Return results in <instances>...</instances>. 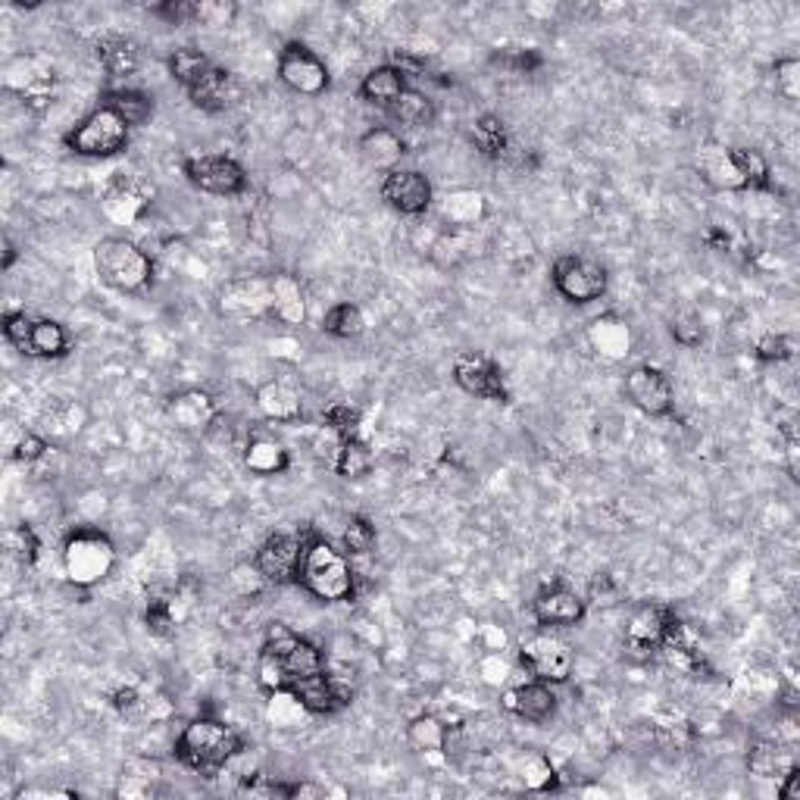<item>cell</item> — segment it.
<instances>
[{
  "mask_svg": "<svg viewBox=\"0 0 800 800\" xmlns=\"http://www.w3.org/2000/svg\"><path fill=\"white\" fill-rule=\"evenodd\" d=\"M266 716L275 728H300L307 723V706L294 698L292 691H273L270 694V706H266Z\"/></svg>",
  "mask_w": 800,
  "mask_h": 800,
  "instance_id": "obj_44",
  "label": "cell"
},
{
  "mask_svg": "<svg viewBox=\"0 0 800 800\" xmlns=\"http://www.w3.org/2000/svg\"><path fill=\"white\" fill-rule=\"evenodd\" d=\"M113 706L119 710V716H125L129 723H147V720H154V701L138 684L117 688L113 691Z\"/></svg>",
  "mask_w": 800,
  "mask_h": 800,
  "instance_id": "obj_46",
  "label": "cell"
},
{
  "mask_svg": "<svg viewBox=\"0 0 800 800\" xmlns=\"http://www.w3.org/2000/svg\"><path fill=\"white\" fill-rule=\"evenodd\" d=\"M625 397L632 401V407H638L647 416H669L672 413V382L664 370L657 366H635L625 375Z\"/></svg>",
  "mask_w": 800,
  "mask_h": 800,
  "instance_id": "obj_16",
  "label": "cell"
},
{
  "mask_svg": "<svg viewBox=\"0 0 800 800\" xmlns=\"http://www.w3.org/2000/svg\"><path fill=\"white\" fill-rule=\"evenodd\" d=\"M316 601L322 604H344L357 594V572L351 567V557L335 547L322 535H307L304 545V563H300V579Z\"/></svg>",
  "mask_w": 800,
  "mask_h": 800,
  "instance_id": "obj_2",
  "label": "cell"
},
{
  "mask_svg": "<svg viewBox=\"0 0 800 800\" xmlns=\"http://www.w3.org/2000/svg\"><path fill=\"white\" fill-rule=\"evenodd\" d=\"M375 541H379V531L366 516L348 519V526H344V554L348 557H366V554H372Z\"/></svg>",
  "mask_w": 800,
  "mask_h": 800,
  "instance_id": "obj_47",
  "label": "cell"
},
{
  "mask_svg": "<svg viewBox=\"0 0 800 800\" xmlns=\"http://www.w3.org/2000/svg\"><path fill=\"white\" fill-rule=\"evenodd\" d=\"M129 138H132V125L119 117L117 110H110L107 103H100L63 141L78 156L110 160V156L122 154L129 147Z\"/></svg>",
  "mask_w": 800,
  "mask_h": 800,
  "instance_id": "obj_5",
  "label": "cell"
},
{
  "mask_svg": "<svg viewBox=\"0 0 800 800\" xmlns=\"http://www.w3.org/2000/svg\"><path fill=\"white\" fill-rule=\"evenodd\" d=\"M47 450H51V445H47L41 435H35V431H22L20 441H17V448L10 450V457H13V460H20V463H39Z\"/></svg>",
  "mask_w": 800,
  "mask_h": 800,
  "instance_id": "obj_57",
  "label": "cell"
},
{
  "mask_svg": "<svg viewBox=\"0 0 800 800\" xmlns=\"http://www.w3.org/2000/svg\"><path fill=\"white\" fill-rule=\"evenodd\" d=\"M672 623H676V613L666 610V606L660 604L638 606V610L632 613V620H628L625 642H628L632 650H638V654H654V650H660L666 632H669V625Z\"/></svg>",
  "mask_w": 800,
  "mask_h": 800,
  "instance_id": "obj_21",
  "label": "cell"
},
{
  "mask_svg": "<svg viewBox=\"0 0 800 800\" xmlns=\"http://www.w3.org/2000/svg\"><path fill=\"white\" fill-rule=\"evenodd\" d=\"M95 54H98L100 66L107 69L110 78H129L135 76L138 66H141V51L132 39H122V35H103L95 44Z\"/></svg>",
  "mask_w": 800,
  "mask_h": 800,
  "instance_id": "obj_28",
  "label": "cell"
},
{
  "mask_svg": "<svg viewBox=\"0 0 800 800\" xmlns=\"http://www.w3.org/2000/svg\"><path fill=\"white\" fill-rule=\"evenodd\" d=\"M260 657H270V660L278 666V672H282V679H285V691H288L294 682L310 679L316 672L329 669V666H326V650H322V647L313 645L310 638L297 635V632L285 628L282 623H273L270 635H266V642H263Z\"/></svg>",
  "mask_w": 800,
  "mask_h": 800,
  "instance_id": "obj_6",
  "label": "cell"
},
{
  "mask_svg": "<svg viewBox=\"0 0 800 800\" xmlns=\"http://www.w3.org/2000/svg\"><path fill=\"white\" fill-rule=\"evenodd\" d=\"M182 169H185V178H188L195 188L207 191V195L234 197L248 188V173H244V166H241L238 160H232V156L222 154L188 156V160L182 163Z\"/></svg>",
  "mask_w": 800,
  "mask_h": 800,
  "instance_id": "obj_10",
  "label": "cell"
},
{
  "mask_svg": "<svg viewBox=\"0 0 800 800\" xmlns=\"http://www.w3.org/2000/svg\"><path fill=\"white\" fill-rule=\"evenodd\" d=\"M117 567V547L95 526L76 528L63 545V572L78 588L103 582Z\"/></svg>",
  "mask_w": 800,
  "mask_h": 800,
  "instance_id": "obj_4",
  "label": "cell"
},
{
  "mask_svg": "<svg viewBox=\"0 0 800 800\" xmlns=\"http://www.w3.org/2000/svg\"><path fill=\"white\" fill-rule=\"evenodd\" d=\"M779 798L781 800H798L800 798V769H798V766H791V769H788V772L781 776Z\"/></svg>",
  "mask_w": 800,
  "mask_h": 800,
  "instance_id": "obj_60",
  "label": "cell"
},
{
  "mask_svg": "<svg viewBox=\"0 0 800 800\" xmlns=\"http://www.w3.org/2000/svg\"><path fill=\"white\" fill-rule=\"evenodd\" d=\"M147 628L154 632V635H160V638H166V635H173L176 632V625H178V610L176 604H173V594L169 598H154L151 604H147Z\"/></svg>",
  "mask_w": 800,
  "mask_h": 800,
  "instance_id": "obj_48",
  "label": "cell"
},
{
  "mask_svg": "<svg viewBox=\"0 0 800 800\" xmlns=\"http://www.w3.org/2000/svg\"><path fill=\"white\" fill-rule=\"evenodd\" d=\"M519 664L531 679L547 684H563L572 676L576 657L569 650L567 642H560L557 635H531L528 642L519 645Z\"/></svg>",
  "mask_w": 800,
  "mask_h": 800,
  "instance_id": "obj_8",
  "label": "cell"
},
{
  "mask_svg": "<svg viewBox=\"0 0 800 800\" xmlns=\"http://www.w3.org/2000/svg\"><path fill=\"white\" fill-rule=\"evenodd\" d=\"M732 160L738 166L744 191H766L772 185V166L769 160L754 147H732Z\"/></svg>",
  "mask_w": 800,
  "mask_h": 800,
  "instance_id": "obj_39",
  "label": "cell"
},
{
  "mask_svg": "<svg viewBox=\"0 0 800 800\" xmlns=\"http://www.w3.org/2000/svg\"><path fill=\"white\" fill-rule=\"evenodd\" d=\"M747 766H750V772L760 776V779H781V776H785L791 766H798V763H794V754H791L788 747H781V744L776 742H760L750 747Z\"/></svg>",
  "mask_w": 800,
  "mask_h": 800,
  "instance_id": "obj_34",
  "label": "cell"
},
{
  "mask_svg": "<svg viewBox=\"0 0 800 800\" xmlns=\"http://www.w3.org/2000/svg\"><path fill=\"white\" fill-rule=\"evenodd\" d=\"M341 445H344V438H341V435H335L332 429H326V426H322V429L316 431V438H313V445H310L313 457H316V460H319L322 467H332L335 469V463H338V453H341Z\"/></svg>",
  "mask_w": 800,
  "mask_h": 800,
  "instance_id": "obj_54",
  "label": "cell"
},
{
  "mask_svg": "<svg viewBox=\"0 0 800 800\" xmlns=\"http://www.w3.org/2000/svg\"><path fill=\"white\" fill-rule=\"evenodd\" d=\"M173 750H176L178 763H185L188 769L213 779L219 769H226L244 750V738L234 732L232 725L216 720V716H197L178 732Z\"/></svg>",
  "mask_w": 800,
  "mask_h": 800,
  "instance_id": "obj_1",
  "label": "cell"
},
{
  "mask_svg": "<svg viewBox=\"0 0 800 800\" xmlns=\"http://www.w3.org/2000/svg\"><path fill=\"white\" fill-rule=\"evenodd\" d=\"M229 579H232V588L241 594V598H256L263 588L270 585V582L263 579V572H260L256 563H238Z\"/></svg>",
  "mask_w": 800,
  "mask_h": 800,
  "instance_id": "obj_52",
  "label": "cell"
},
{
  "mask_svg": "<svg viewBox=\"0 0 800 800\" xmlns=\"http://www.w3.org/2000/svg\"><path fill=\"white\" fill-rule=\"evenodd\" d=\"M3 547H7V554H10L17 563H22V567H35V563H39L41 541L32 526L7 528V531H3Z\"/></svg>",
  "mask_w": 800,
  "mask_h": 800,
  "instance_id": "obj_45",
  "label": "cell"
},
{
  "mask_svg": "<svg viewBox=\"0 0 800 800\" xmlns=\"http://www.w3.org/2000/svg\"><path fill=\"white\" fill-rule=\"evenodd\" d=\"M404 91H407V76L397 66H391V63L375 66L360 81V98L366 100L370 107H382V110H391V103L401 98Z\"/></svg>",
  "mask_w": 800,
  "mask_h": 800,
  "instance_id": "obj_26",
  "label": "cell"
},
{
  "mask_svg": "<svg viewBox=\"0 0 800 800\" xmlns=\"http://www.w3.org/2000/svg\"><path fill=\"white\" fill-rule=\"evenodd\" d=\"M294 698L307 706L310 716H332L338 710H344L353 701V688L341 676H332L329 669L316 672L310 679H300L292 688Z\"/></svg>",
  "mask_w": 800,
  "mask_h": 800,
  "instance_id": "obj_17",
  "label": "cell"
},
{
  "mask_svg": "<svg viewBox=\"0 0 800 800\" xmlns=\"http://www.w3.org/2000/svg\"><path fill=\"white\" fill-rule=\"evenodd\" d=\"M166 410H169V416H173V423H176L178 429L185 431L210 429L216 419H219L216 401L207 394V391L200 388H188L173 394L169 404H166Z\"/></svg>",
  "mask_w": 800,
  "mask_h": 800,
  "instance_id": "obj_23",
  "label": "cell"
},
{
  "mask_svg": "<svg viewBox=\"0 0 800 800\" xmlns=\"http://www.w3.org/2000/svg\"><path fill=\"white\" fill-rule=\"evenodd\" d=\"M154 17H163L166 22L173 25H182V22H197V3H185V0H169V3H156L151 7Z\"/></svg>",
  "mask_w": 800,
  "mask_h": 800,
  "instance_id": "obj_58",
  "label": "cell"
},
{
  "mask_svg": "<svg viewBox=\"0 0 800 800\" xmlns=\"http://www.w3.org/2000/svg\"><path fill=\"white\" fill-rule=\"evenodd\" d=\"M278 78H282L285 88H292L294 95H304V98L326 95L329 81H332L326 63L300 41H292V44L282 47V54H278Z\"/></svg>",
  "mask_w": 800,
  "mask_h": 800,
  "instance_id": "obj_9",
  "label": "cell"
},
{
  "mask_svg": "<svg viewBox=\"0 0 800 800\" xmlns=\"http://www.w3.org/2000/svg\"><path fill=\"white\" fill-rule=\"evenodd\" d=\"M531 616L545 628H569L585 620V601L567 585H545L531 601Z\"/></svg>",
  "mask_w": 800,
  "mask_h": 800,
  "instance_id": "obj_19",
  "label": "cell"
},
{
  "mask_svg": "<svg viewBox=\"0 0 800 800\" xmlns=\"http://www.w3.org/2000/svg\"><path fill=\"white\" fill-rule=\"evenodd\" d=\"M154 185L132 173H117L103 191V213L117 226H135L154 204Z\"/></svg>",
  "mask_w": 800,
  "mask_h": 800,
  "instance_id": "obj_15",
  "label": "cell"
},
{
  "mask_svg": "<svg viewBox=\"0 0 800 800\" xmlns=\"http://www.w3.org/2000/svg\"><path fill=\"white\" fill-rule=\"evenodd\" d=\"M210 69H213V63H210V57L204 51H197V47H178L176 54L169 57V73H173V78H176L185 91H191L195 85H200Z\"/></svg>",
  "mask_w": 800,
  "mask_h": 800,
  "instance_id": "obj_40",
  "label": "cell"
},
{
  "mask_svg": "<svg viewBox=\"0 0 800 800\" xmlns=\"http://www.w3.org/2000/svg\"><path fill=\"white\" fill-rule=\"evenodd\" d=\"M254 404L256 410L263 413L270 423H282V426H292V423H297V419L304 416V401H300V394H297L288 382H282V379L263 382V385L256 388Z\"/></svg>",
  "mask_w": 800,
  "mask_h": 800,
  "instance_id": "obj_24",
  "label": "cell"
},
{
  "mask_svg": "<svg viewBox=\"0 0 800 800\" xmlns=\"http://www.w3.org/2000/svg\"><path fill=\"white\" fill-rule=\"evenodd\" d=\"M360 423H363V416H360V410L351 407V404H335V407H329L326 416H322V426L332 429L335 435H341V438H357Z\"/></svg>",
  "mask_w": 800,
  "mask_h": 800,
  "instance_id": "obj_50",
  "label": "cell"
},
{
  "mask_svg": "<svg viewBox=\"0 0 800 800\" xmlns=\"http://www.w3.org/2000/svg\"><path fill=\"white\" fill-rule=\"evenodd\" d=\"M672 338L682 348H698L703 341V319L698 310H679L672 316Z\"/></svg>",
  "mask_w": 800,
  "mask_h": 800,
  "instance_id": "obj_51",
  "label": "cell"
},
{
  "mask_svg": "<svg viewBox=\"0 0 800 800\" xmlns=\"http://www.w3.org/2000/svg\"><path fill=\"white\" fill-rule=\"evenodd\" d=\"M32 316H25V313H7L3 316V338L17 348V351L25 353L29 348V335H32Z\"/></svg>",
  "mask_w": 800,
  "mask_h": 800,
  "instance_id": "obj_55",
  "label": "cell"
},
{
  "mask_svg": "<svg viewBox=\"0 0 800 800\" xmlns=\"http://www.w3.org/2000/svg\"><path fill=\"white\" fill-rule=\"evenodd\" d=\"M304 545H307V535H294V531L270 535L254 557L263 579L270 585H297L300 563H304Z\"/></svg>",
  "mask_w": 800,
  "mask_h": 800,
  "instance_id": "obj_11",
  "label": "cell"
},
{
  "mask_svg": "<svg viewBox=\"0 0 800 800\" xmlns=\"http://www.w3.org/2000/svg\"><path fill=\"white\" fill-rule=\"evenodd\" d=\"M273 319H278L282 326H304L307 319L304 288L294 275H273Z\"/></svg>",
  "mask_w": 800,
  "mask_h": 800,
  "instance_id": "obj_31",
  "label": "cell"
},
{
  "mask_svg": "<svg viewBox=\"0 0 800 800\" xmlns=\"http://www.w3.org/2000/svg\"><path fill=\"white\" fill-rule=\"evenodd\" d=\"M244 463L254 475H282L292 467V457L273 435H251V441L244 445Z\"/></svg>",
  "mask_w": 800,
  "mask_h": 800,
  "instance_id": "obj_30",
  "label": "cell"
},
{
  "mask_svg": "<svg viewBox=\"0 0 800 800\" xmlns=\"http://www.w3.org/2000/svg\"><path fill=\"white\" fill-rule=\"evenodd\" d=\"M219 313L229 319H266L273 316V278L238 275L219 288Z\"/></svg>",
  "mask_w": 800,
  "mask_h": 800,
  "instance_id": "obj_12",
  "label": "cell"
},
{
  "mask_svg": "<svg viewBox=\"0 0 800 800\" xmlns=\"http://www.w3.org/2000/svg\"><path fill=\"white\" fill-rule=\"evenodd\" d=\"M391 119H397L401 125H410V129H426L435 122L438 117V110H435V100L426 95V91H419V88H410L407 85V91L401 95V98L391 103Z\"/></svg>",
  "mask_w": 800,
  "mask_h": 800,
  "instance_id": "obj_33",
  "label": "cell"
},
{
  "mask_svg": "<svg viewBox=\"0 0 800 800\" xmlns=\"http://www.w3.org/2000/svg\"><path fill=\"white\" fill-rule=\"evenodd\" d=\"M335 472L341 475V479H363V475H370L372 472V450L366 441H360V438H344V445H341V453H338V463H335Z\"/></svg>",
  "mask_w": 800,
  "mask_h": 800,
  "instance_id": "obj_43",
  "label": "cell"
},
{
  "mask_svg": "<svg viewBox=\"0 0 800 800\" xmlns=\"http://www.w3.org/2000/svg\"><path fill=\"white\" fill-rule=\"evenodd\" d=\"M25 353L39 357V360H59V357L69 353V332L59 326L57 319H35Z\"/></svg>",
  "mask_w": 800,
  "mask_h": 800,
  "instance_id": "obj_32",
  "label": "cell"
},
{
  "mask_svg": "<svg viewBox=\"0 0 800 800\" xmlns=\"http://www.w3.org/2000/svg\"><path fill=\"white\" fill-rule=\"evenodd\" d=\"M453 382L467 394H472V397L494 401V404H509L507 379H504L501 366L485 353H460L453 360Z\"/></svg>",
  "mask_w": 800,
  "mask_h": 800,
  "instance_id": "obj_13",
  "label": "cell"
},
{
  "mask_svg": "<svg viewBox=\"0 0 800 800\" xmlns=\"http://www.w3.org/2000/svg\"><path fill=\"white\" fill-rule=\"evenodd\" d=\"M382 197L397 213L423 216L435 200L431 182L419 169H394L382 182Z\"/></svg>",
  "mask_w": 800,
  "mask_h": 800,
  "instance_id": "obj_18",
  "label": "cell"
},
{
  "mask_svg": "<svg viewBox=\"0 0 800 800\" xmlns=\"http://www.w3.org/2000/svg\"><path fill=\"white\" fill-rule=\"evenodd\" d=\"M698 169L701 176L720 188V191H744L742 176H738V166L732 160V147H716V144H706L701 154H698Z\"/></svg>",
  "mask_w": 800,
  "mask_h": 800,
  "instance_id": "obj_29",
  "label": "cell"
},
{
  "mask_svg": "<svg viewBox=\"0 0 800 800\" xmlns=\"http://www.w3.org/2000/svg\"><path fill=\"white\" fill-rule=\"evenodd\" d=\"M95 266H98L100 282L119 294H141L154 285V256L129 238L98 241Z\"/></svg>",
  "mask_w": 800,
  "mask_h": 800,
  "instance_id": "obj_3",
  "label": "cell"
},
{
  "mask_svg": "<svg viewBox=\"0 0 800 800\" xmlns=\"http://www.w3.org/2000/svg\"><path fill=\"white\" fill-rule=\"evenodd\" d=\"M234 17L232 3H197V22L210 25H226Z\"/></svg>",
  "mask_w": 800,
  "mask_h": 800,
  "instance_id": "obj_59",
  "label": "cell"
},
{
  "mask_svg": "<svg viewBox=\"0 0 800 800\" xmlns=\"http://www.w3.org/2000/svg\"><path fill=\"white\" fill-rule=\"evenodd\" d=\"M3 85L10 91H17L29 110L41 113V110H47L54 103V85H57V78H54V69L44 66L41 59L17 57L10 59L7 69H3Z\"/></svg>",
  "mask_w": 800,
  "mask_h": 800,
  "instance_id": "obj_14",
  "label": "cell"
},
{
  "mask_svg": "<svg viewBox=\"0 0 800 800\" xmlns=\"http://www.w3.org/2000/svg\"><path fill=\"white\" fill-rule=\"evenodd\" d=\"M591 344L604 353V357L616 360V357H625V353H628V348H632V335L625 329V322L613 319V316H604V319H598L594 329H591Z\"/></svg>",
  "mask_w": 800,
  "mask_h": 800,
  "instance_id": "obj_42",
  "label": "cell"
},
{
  "mask_svg": "<svg viewBox=\"0 0 800 800\" xmlns=\"http://www.w3.org/2000/svg\"><path fill=\"white\" fill-rule=\"evenodd\" d=\"M472 144H475L485 156H491V160L507 156L509 132L507 125H504V119L494 117V113H485V117L475 119V122H472Z\"/></svg>",
  "mask_w": 800,
  "mask_h": 800,
  "instance_id": "obj_38",
  "label": "cell"
},
{
  "mask_svg": "<svg viewBox=\"0 0 800 800\" xmlns=\"http://www.w3.org/2000/svg\"><path fill=\"white\" fill-rule=\"evenodd\" d=\"M791 357H794V344L785 335L769 332L757 341V360H763V363H785Z\"/></svg>",
  "mask_w": 800,
  "mask_h": 800,
  "instance_id": "obj_53",
  "label": "cell"
},
{
  "mask_svg": "<svg viewBox=\"0 0 800 800\" xmlns=\"http://www.w3.org/2000/svg\"><path fill=\"white\" fill-rule=\"evenodd\" d=\"M441 213H445V219H450V226H475V222L485 219L489 204H485V197L479 191L460 188V191H450L441 200Z\"/></svg>",
  "mask_w": 800,
  "mask_h": 800,
  "instance_id": "obj_37",
  "label": "cell"
},
{
  "mask_svg": "<svg viewBox=\"0 0 800 800\" xmlns=\"http://www.w3.org/2000/svg\"><path fill=\"white\" fill-rule=\"evenodd\" d=\"M523 781H526L528 791L545 794V791H554V788H557V769L550 766L547 757H528V760L523 763Z\"/></svg>",
  "mask_w": 800,
  "mask_h": 800,
  "instance_id": "obj_49",
  "label": "cell"
},
{
  "mask_svg": "<svg viewBox=\"0 0 800 800\" xmlns=\"http://www.w3.org/2000/svg\"><path fill=\"white\" fill-rule=\"evenodd\" d=\"M504 710L513 713L516 720H523V723L545 725L557 713V694L550 691L547 682L531 679V682L509 688L507 694H504Z\"/></svg>",
  "mask_w": 800,
  "mask_h": 800,
  "instance_id": "obj_20",
  "label": "cell"
},
{
  "mask_svg": "<svg viewBox=\"0 0 800 800\" xmlns=\"http://www.w3.org/2000/svg\"><path fill=\"white\" fill-rule=\"evenodd\" d=\"M322 332L351 341V338H360L366 332V316H363V310L357 304L341 300V304H335L332 310L322 316Z\"/></svg>",
  "mask_w": 800,
  "mask_h": 800,
  "instance_id": "obj_41",
  "label": "cell"
},
{
  "mask_svg": "<svg viewBox=\"0 0 800 800\" xmlns=\"http://www.w3.org/2000/svg\"><path fill=\"white\" fill-rule=\"evenodd\" d=\"M360 154H363V160H366L370 166H375V169H388V173H394L397 163H401L404 154H407V144L401 141V135H397L394 129L375 125V129H370L366 135L360 138Z\"/></svg>",
  "mask_w": 800,
  "mask_h": 800,
  "instance_id": "obj_27",
  "label": "cell"
},
{
  "mask_svg": "<svg viewBox=\"0 0 800 800\" xmlns=\"http://www.w3.org/2000/svg\"><path fill=\"white\" fill-rule=\"evenodd\" d=\"M448 738H450V725L445 720H438V716H431V713H423V716H416L410 725H407V742H410L413 750H419V754H438V750H445L448 747Z\"/></svg>",
  "mask_w": 800,
  "mask_h": 800,
  "instance_id": "obj_36",
  "label": "cell"
},
{
  "mask_svg": "<svg viewBox=\"0 0 800 800\" xmlns=\"http://www.w3.org/2000/svg\"><path fill=\"white\" fill-rule=\"evenodd\" d=\"M188 98L204 113H222V110H229V107H234L241 100V85H238L234 73L222 69V66H213L204 76V81L188 91Z\"/></svg>",
  "mask_w": 800,
  "mask_h": 800,
  "instance_id": "obj_22",
  "label": "cell"
},
{
  "mask_svg": "<svg viewBox=\"0 0 800 800\" xmlns=\"http://www.w3.org/2000/svg\"><path fill=\"white\" fill-rule=\"evenodd\" d=\"M13 263H17V248H13V241H10V238L3 234V260H0V270L7 273V270H10Z\"/></svg>",
  "mask_w": 800,
  "mask_h": 800,
  "instance_id": "obj_61",
  "label": "cell"
},
{
  "mask_svg": "<svg viewBox=\"0 0 800 800\" xmlns=\"http://www.w3.org/2000/svg\"><path fill=\"white\" fill-rule=\"evenodd\" d=\"M776 88L788 100L800 98V63L794 57H781L776 63Z\"/></svg>",
  "mask_w": 800,
  "mask_h": 800,
  "instance_id": "obj_56",
  "label": "cell"
},
{
  "mask_svg": "<svg viewBox=\"0 0 800 800\" xmlns=\"http://www.w3.org/2000/svg\"><path fill=\"white\" fill-rule=\"evenodd\" d=\"M660 654L666 657V664L676 666L679 672L691 676V679H701V676L710 672V666H706V657H703L701 645L691 638V632H688L679 620L669 625L664 645H660Z\"/></svg>",
  "mask_w": 800,
  "mask_h": 800,
  "instance_id": "obj_25",
  "label": "cell"
},
{
  "mask_svg": "<svg viewBox=\"0 0 800 800\" xmlns=\"http://www.w3.org/2000/svg\"><path fill=\"white\" fill-rule=\"evenodd\" d=\"M100 103H107L110 110H117L119 117L125 119L132 129L144 125L147 119L154 117V98L138 91V88H117V91H107Z\"/></svg>",
  "mask_w": 800,
  "mask_h": 800,
  "instance_id": "obj_35",
  "label": "cell"
},
{
  "mask_svg": "<svg viewBox=\"0 0 800 800\" xmlns=\"http://www.w3.org/2000/svg\"><path fill=\"white\" fill-rule=\"evenodd\" d=\"M550 278H554V288L563 294L569 304H579V307L601 300L606 294V285H610L604 263L585 254L560 256L554 263Z\"/></svg>",
  "mask_w": 800,
  "mask_h": 800,
  "instance_id": "obj_7",
  "label": "cell"
}]
</instances>
